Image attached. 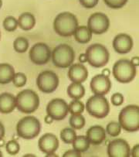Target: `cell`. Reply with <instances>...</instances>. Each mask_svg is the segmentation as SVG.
Listing matches in <instances>:
<instances>
[{"mask_svg":"<svg viewBox=\"0 0 139 157\" xmlns=\"http://www.w3.org/2000/svg\"><path fill=\"white\" fill-rule=\"evenodd\" d=\"M15 70L9 63H0V84H6L13 81Z\"/></svg>","mask_w":139,"mask_h":157,"instance_id":"obj_20","label":"cell"},{"mask_svg":"<svg viewBox=\"0 0 139 157\" xmlns=\"http://www.w3.org/2000/svg\"><path fill=\"white\" fill-rule=\"evenodd\" d=\"M77 137L76 132L73 128H65L60 132V139L66 144H72L75 138Z\"/></svg>","mask_w":139,"mask_h":157,"instance_id":"obj_25","label":"cell"},{"mask_svg":"<svg viewBox=\"0 0 139 157\" xmlns=\"http://www.w3.org/2000/svg\"><path fill=\"white\" fill-rule=\"evenodd\" d=\"M67 94L70 98L74 100H80L85 94V88L81 83L72 82L67 88Z\"/></svg>","mask_w":139,"mask_h":157,"instance_id":"obj_23","label":"cell"},{"mask_svg":"<svg viewBox=\"0 0 139 157\" xmlns=\"http://www.w3.org/2000/svg\"><path fill=\"white\" fill-rule=\"evenodd\" d=\"M70 125L73 129H81L84 127L86 123L85 118L81 114L80 115H72L69 120Z\"/></svg>","mask_w":139,"mask_h":157,"instance_id":"obj_27","label":"cell"},{"mask_svg":"<svg viewBox=\"0 0 139 157\" xmlns=\"http://www.w3.org/2000/svg\"><path fill=\"white\" fill-rule=\"evenodd\" d=\"M5 127H4L3 124L0 121V141L3 139V137L5 136Z\"/></svg>","mask_w":139,"mask_h":157,"instance_id":"obj_38","label":"cell"},{"mask_svg":"<svg viewBox=\"0 0 139 157\" xmlns=\"http://www.w3.org/2000/svg\"><path fill=\"white\" fill-rule=\"evenodd\" d=\"M16 109V97L10 93H2L0 94V112L9 114Z\"/></svg>","mask_w":139,"mask_h":157,"instance_id":"obj_19","label":"cell"},{"mask_svg":"<svg viewBox=\"0 0 139 157\" xmlns=\"http://www.w3.org/2000/svg\"><path fill=\"white\" fill-rule=\"evenodd\" d=\"M2 6V0H0V9Z\"/></svg>","mask_w":139,"mask_h":157,"instance_id":"obj_43","label":"cell"},{"mask_svg":"<svg viewBox=\"0 0 139 157\" xmlns=\"http://www.w3.org/2000/svg\"><path fill=\"white\" fill-rule=\"evenodd\" d=\"M36 25V19L35 16L30 13H23L19 16L18 26L22 29L25 31H28L32 29Z\"/></svg>","mask_w":139,"mask_h":157,"instance_id":"obj_21","label":"cell"},{"mask_svg":"<svg viewBox=\"0 0 139 157\" xmlns=\"http://www.w3.org/2000/svg\"><path fill=\"white\" fill-rule=\"evenodd\" d=\"M85 54L87 62L95 68L104 67L110 59V54L107 49L100 44H94L90 46L86 50Z\"/></svg>","mask_w":139,"mask_h":157,"instance_id":"obj_4","label":"cell"},{"mask_svg":"<svg viewBox=\"0 0 139 157\" xmlns=\"http://www.w3.org/2000/svg\"><path fill=\"white\" fill-rule=\"evenodd\" d=\"M39 105V96L32 90H23L16 97V107L23 113L30 114L36 112Z\"/></svg>","mask_w":139,"mask_h":157,"instance_id":"obj_2","label":"cell"},{"mask_svg":"<svg viewBox=\"0 0 139 157\" xmlns=\"http://www.w3.org/2000/svg\"><path fill=\"white\" fill-rule=\"evenodd\" d=\"M68 112V105L63 99H53L49 102L47 106V115L57 121L64 119Z\"/></svg>","mask_w":139,"mask_h":157,"instance_id":"obj_12","label":"cell"},{"mask_svg":"<svg viewBox=\"0 0 139 157\" xmlns=\"http://www.w3.org/2000/svg\"><path fill=\"white\" fill-rule=\"evenodd\" d=\"M110 26V20L103 13H94L88 19V28L92 33L103 34L107 32Z\"/></svg>","mask_w":139,"mask_h":157,"instance_id":"obj_10","label":"cell"},{"mask_svg":"<svg viewBox=\"0 0 139 157\" xmlns=\"http://www.w3.org/2000/svg\"><path fill=\"white\" fill-rule=\"evenodd\" d=\"M72 144H73V149L80 152H84L88 151L91 146L89 140L85 136H77Z\"/></svg>","mask_w":139,"mask_h":157,"instance_id":"obj_24","label":"cell"},{"mask_svg":"<svg viewBox=\"0 0 139 157\" xmlns=\"http://www.w3.org/2000/svg\"><path fill=\"white\" fill-rule=\"evenodd\" d=\"M41 124L34 116H26L21 118L16 125L17 135L24 139H32L39 134Z\"/></svg>","mask_w":139,"mask_h":157,"instance_id":"obj_6","label":"cell"},{"mask_svg":"<svg viewBox=\"0 0 139 157\" xmlns=\"http://www.w3.org/2000/svg\"><path fill=\"white\" fill-rule=\"evenodd\" d=\"M110 74H111V72H110V71H109L108 69H104L103 71V75H105V76L109 77Z\"/></svg>","mask_w":139,"mask_h":157,"instance_id":"obj_42","label":"cell"},{"mask_svg":"<svg viewBox=\"0 0 139 157\" xmlns=\"http://www.w3.org/2000/svg\"><path fill=\"white\" fill-rule=\"evenodd\" d=\"M6 149L7 152L10 155H16L20 152V144L15 140H11V141H9L8 143L6 145Z\"/></svg>","mask_w":139,"mask_h":157,"instance_id":"obj_32","label":"cell"},{"mask_svg":"<svg viewBox=\"0 0 139 157\" xmlns=\"http://www.w3.org/2000/svg\"><path fill=\"white\" fill-rule=\"evenodd\" d=\"M68 77L72 82L83 83L88 77V71L81 63H73L69 67Z\"/></svg>","mask_w":139,"mask_h":157,"instance_id":"obj_17","label":"cell"},{"mask_svg":"<svg viewBox=\"0 0 139 157\" xmlns=\"http://www.w3.org/2000/svg\"><path fill=\"white\" fill-rule=\"evenodd\" d=\"M87 138L92 145H100L106 139L105 129L100 125H94L87 132Z\"/></svg>","mask_w":139,"mask_h":157,"instance_id":"obj_18","label":"cell"},{"mask_svg":"<svg viewBox=\"0 0 139 157\" xmlns=\"http://www.w3.org/2000/svg\"><path fill=\"white\" fill-rule=\"evenodd\" d=\"M44 120H45V122L47 124H51L53 121H54V119L51 118L50 116H49L48 115H47V116L45 117V118H44Z\"/></svg>","mask_w":139,"mask_h":157,"instance_id":"obj_41","label":"cell"},{"mask_svg":"<svg viewBox=\"0 0 139 157\" xmlns=\"http://www.w3.org/2000/svg\"><path fill=\"white\" fill-rule=\"evenodd\" d=\"M130 146L127 141L122 139H116L111 142L107 146L109 157H129Z\"/></svg>","mask_w":139,"mask_h":157,"instance_id":"obj_14","label":"cell"},{"mask_svg":"<svg viewBox=\"0 0 139 157\" xmlns=\"http://www.w3.org/2000/svg\"><path fill=\"white\" fill-rule=\"evenodd\" d=\"M112 105L115 106L121 105L124 102V96L121 93H115L111 98Z\"/></svg>","mask_w":139,"mask_h":157,"instance_id":"obj_34","label":"cell"},{"mask_svg":"<svg viewBox=\"0 0 139 157\" xmlns=\"http://www.w3.org/2000/svg\"><path fill=\"white\" fill-rule=\"evenodd\" d=\"M85 105L80 100H73L68 105V111L71 115H80L84 112Z\"/></svg>","mask_w":139,"mask_h":157,"instance_id":"obj_28","label":"cell"},{"mask_svg":"<svg viewBox=\"0 0 139 157\" xmlns=\"http://www.w3.org/2000/svg\"><path fill=\"white\" fill-rule=\"evenodd\" d=\"M53 63L57 67L67 68L73 64L75 59V52L70 46L61 44L57 46L51 53Z\"/></svg>","mask_w":139,"mask_h":157,"instance_id":"obj_5","label":"cell"},{"mask_svg":"<svg viewBox=\"0 0 139 157\" xmlns=\"http://www.w3.org/2000/svg\"><path fill=\"white\" fill-rule=\"evenodd\" d=\"M2 152H1V150H0V157H2Z\"/></svg>","mask_w":139,"mask_h":157,"instance_id":"obj_44","label":"cell"},{"mask_svg":"<svg viewBox=\"0 0 139 157\" xmlns=\"http://www.w3.org/2000/svg\"><path fill=\"white\" fill-rule=\"evenodd\" d=\"M73 35L77 42L81 44H88L92 39V33L90 31L88 26H78Z\"/></svg>","mask_w":139,"mask_h":157,"instance_id":"obj_22","label":"cell"},{"mask_svg":"<svg viewBox=\"0 0 139 157\" xmlns=\"http://www.w3.org/2000/svg\"><path fill=\"white\" fill-rule=\"evenodd\" d=\"M36 85L43 93L54 92L59 85V78L52 71H44L41 72L36 79Z\"/></svg>","mask_w":139,"mask_h":157,"instance_id":"obj_9","label":"cell"},{"mask_svg":"<svg viewBox=\"0 0 139 157\" xmlns=\"http://www.w3.org/2000/svg\"><path fill=\"white\" fill-rule=\"evenodd\" d=\"M91 91L97 95H105L110 91L111 88V82L109 77L104 75H97L91 79Z\"/></svg>","mask_w":139,"mask_h":157,"instance_id":"obj_13","label":"cell"},{"mask_svg":"<svg viewBox=\"0 0 139 157\" xmlns=\"http://www.w3.org/2000/svg\"><path fill=\"white\" fill-rule=\"evenodd\" d=\"M105 131L111 137H116V136H119L120 133H121V126L119 124V122L111 121V122L107 124Z\"/></svg>","mask_w":139,"mask_h":157,"instance_id":"obj_30","label":"cell"},{"mask_svg":"<svg viewBox=\"0 0 139 157\" xmlns=\"http://www.w3.org/2000/svg\"><path fill=\"white\" fill-rule=\"evenodd\" d=\"M79 60L81 63H85L87 62V57L85 54H81L79 57Z\"/></svg>","mask_w":139,"mask_h":157,"instance_id":"obj_40","label":"cell"},{"mask_svg":"<svg viewBox=\"0 0 139 157\" xmlns=\"http://www.w3.org/2000/svg\"><path fill=\"white\" fill-rule=\"evenodd\" d=\"M79 2L82 6L87 9H91L97 5L99 0H79Z\"/></svg>","mask_w":139,"mask_h":157,"instance_id":"obj_35","label":"cell"},{"mask_svg":"<svg viewBox=\"0 0 139 157\" xmlns=\"http://www.w3.org/2000/svg\"><path fill=\"white\" fill-rule=\"evenodd\" d=\"M121 128L127 132H137L139 129V107L130 105L124 108L118 116Z\"/></svg>","mask_w":139,"mask_h":157,"instance_id":"obj_3","label":"cell"},{"mask_svg":"<svg viewBox=\"0 0 139 157\" xmlns=\"http://www.w3.org/2000/svg\"><path fill=\"white\" fill-rule=\"evenodd\" d=\"M29 41L26 38L23 37V36H20L17 37L13 42V48L18 53H25L26 50L29 49Z\"/></svg>","mask_w":139,"mask_h":157,"instance_id":"obj_26","label":"cell"},{"mask_svg":"<svg viewBox=\"0 0 139 157\" xmlns=\"http://www.w3.org/2000/svg\"><path fill=\"white\" fill-rule=\"evenodd\" d=\"M139 145L137 144L134 146L132 149V152H131V155H132L133 157H138L139 155Z\"/></svg>","mask_w":139,"mask_h":157,"instance_id":"obj_37","label":"cell"},{"mask_svg":"<svg viewBox=\"0 0 139 157\" xmlns=\"http://www.w3.org/2000/svg\"><path fill=\"white\" fill-rule=\"evenodd\" d=\"M3 28L8 32H13L18 27V20L14 16H7L2 23Z\"/></svg>","mask_w":139,"mask_h":157,"instance_id":"obj_29","label":"cell"},{"mask_svg":"<svg viewBox=\"0 0 139 157\" xmlns=\"http://www.w3.org/2000/svg\"><path fill=\"white\" fill-rule=\"evenodd\" d=\"M12 81H13V84L16 86V88H22V87H23L26 84L27 78H26L25 74L19 72V73L15 74Z\"/></svg>","mask_w":139,"mask_h":157,"instance_id":"obj_31","label":"cell"},{"mask_svg":"<svg viewBox=\"0 0 139 157\" xmlns=\"http://www.w3.org/2000/svg\"><path fill=\"white\" fill-rule=\"evenodd\" d=\"M114 78L120 83L127 84L134 80L136 76V67L129 60L121 59L113 66Z\"/></svg>","mask_w":139,"mask_h":157,"instance_id":"obj_7","label":"cell"},{"mask_svg":"<svg viewBox=\"0 0 139 157\" xmlns=\"http://www.w3.org/2000/svg\"><path fill=\"white\" fill-rule=\"evenodd\" d=\"M78 26L76 16L69 12H63L56 16L54 22V29L59 36L69 37L73 36Z\"/></svg>","mask_w":139,"mask_h":157,"instance_id":"obj_1","label":"cell"},{"mask_svg":"<svg viewBox=\"0 0 139 157\" xmlns=\"http://www.w3.org/2000/svg\"><path fill=\"white\" fill-rule=\"evenodd\" d=\"M38 146L41 152L49 155L57 150L59 147V140L54 134L46 133L39 138Z\"/></svg>","mask_w":139,"mask_h":157,"instance_id":"obj_15","label":"cell"},{"mask_svg":"<svg viewBox=\"0 0 139 157\" xmlns=\"http://www.w3.org/2000/svg\"><path fill=\"white\" fill-rule=\"evenodd\" d=\"M103 2L110 8L120 9L126 5L128 0H103Z\"/></svg>","mask_w":139,"mask_h":157,"instance_id":"obj_33","label":"cell"},{"mask_svg":"<svg viewBox=\"0 0 139 157\" xmlns=\"http://www.w3.org/2000/svg\"><path fill=\"white\" fill-rule=\"evenodd\" d=\"M113 47L118 54H128L133 47L132 38L126 33L118 34L113 40Z\"/></svg>","mask_w":139,"mask_h":157,"instance_id":"obj_16","label":"cell"},{"mask_svg":"<svg viewBox=\"0 0 139 157\" xmlns=\"http://www.w3.org/2000/svg\"><path fill=\"white\" fill-rule=\"evenodd\" d=\"M86 110L90 115L97 118H105L110 112V105L103 95L94 94L86 103Z\"/></svg>","mask_w":139,"mask_h":157,"instance_id":"obj_8","label":"cell"},{"mask_svg":"<svg viewBox=\"0 0 139 157\" xmlns=\"http://www.w3.org/2000/svg\"><path fill=\"white\" fill-rule=\"evenodd\" d=\"M130 61L132 63V64H134L135 67H137L139 64V58L138 57H132V59H131V60H130Z\"/></svg>","mask_w":139,"mask_h":157,"instance_id":"obj_39","label":"cell"},{"mask_svg":"<svg viewBox=\"0 0 139 157\" xmlns=\"http://www.w3.org/2000/svg\"><path fill=\"white\" fill-rule=\"evenodd\" d=\"M0 39H1V32H0Z\"/></svg>","mask_w":139,"mask_h":157,"instance_id":"obj_45","label":"cell"},{"mask_svg":"<svg viewBox=\"0 0 139 157\" xmlns=\"http://www.w3.org/2000/svg\"><path fill=\"white\" fill-rule=\"evenodd\" d=\"M81 152H78V151L73 149H70V150L66 151L64 154L63 155V157H81Z\"/></svg>","mask_w":139,"mask_h":157,"instance_id":"obj_36","label":"cell"},{"mask_svg":"<svg viewBox=\"0 0 139 157\" xmlns=\"http://www.w3.org/2000/svg\"><path fill=\"white\" fill-rule=\"evenodd\" d=\"M29 55L32 63L36 65H43L50 60L51 50L47 44L37 43L31 47Z\"/></svg>","mask_w":139,"mask_h":157,"instance_id":"obj_11","label":"cell"}]
</instances>
